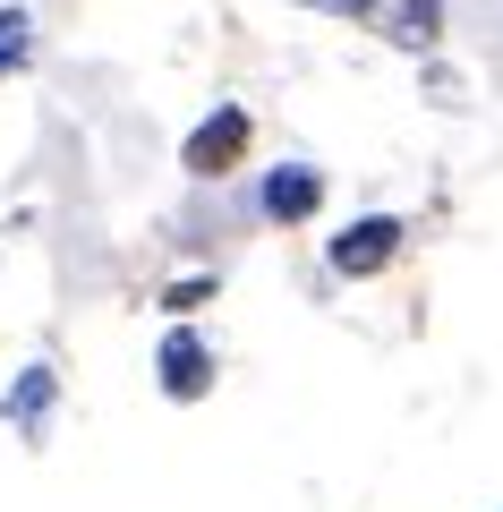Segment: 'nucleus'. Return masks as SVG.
Wrapping results in <instances>:
<instances>
[{
	"mask_svg": "<svg viewBox=\"0 0 503 512\" xmlns=\"http://www.w3.org/2000/svg\"><path fill=\"white\" fill-rule=\"evenodd\" d=\"M248 146H256V120H248L239 103H214L197 128H188L180 171H188V180H231V171L248 163Z\"/></svg>",
	"mask_w": 503,
	"mask_h": 512,
	"instance_id": "f257e3e1",
	"label": "nucleus"
},
{
	"mask_svg": "<svg viewBox=\"0 0 503 512\" xmlns=\"http://www.w3.org/2000/svg\"><path fill=\"white\" fill-rule=\"evenodd\" d=\"M154 384H162V402H205V393H214V350H205L197 325H171V333H162Z\"/></svg>",
	"mask_w": 503,
	"mask_h": 512,
	"instance_id": "f03ea898",
	"label": "nucleus"
},
{
	"mask_svg": "<svg viewBox=\"0 0 503 512\" xmlns=\"http://www.w3.org/2000/svg\"><path fill=\"white\" fill-rule=\"evenodd\" d=\"M401 239H410V231H401L393 214H359L324 256H333V274H342V282H367V274H384V265L401 256Z\"/></svg>",
	"mask_w": 503,
	"mask_h": 512,
	"instance_id": "7ed1b4c3",
	"label": "nucleus"
},
{
	"mask_svg": "<svg viewBox=\"0 0 503 512\" xmlns=\"http://www.w3.org/2000/svg\"><path fill=\"white\" fill-rule=\"evenodd\" d=\"M256 205H265V222H316V205H324V171H307V163H282V171H265V188H256Z\"/></svg>",
	"mask_w": 503,
	"mask_h": 512,
	"instance_id": "20e7f679",
	"label": "nucleus"
},
{
	"mask_svg": "<svg viewBox=\"0 0 503 512\" xmlns=\"http://www.w3.org/2000/svg\"><path fill=\"white\" fill-rule=\"evenodd\" d=\"M367 18L384 26V43H401V52H427V43L444 35V0H376Z\"/></svg>",
	"mask_w": 503,
	"mask_h": 512,
	"instance_id": "39448f33",
	"label": "nucleus"
},
{
	"mask_svg": "<svg viewBox=\"0 0 503 512\" xmlns=\"http://www.w3.org/2000/svg\"><path fill=\"white\" fill-rule=\"evenodd\" d=\"M52 402H60V376H52V367H26V376L9 384V402H0V419L18 427L26 444H43V419H52Z\"/></svg>",
	"mask_w": 503,
	"mask_h": 512,
	"instance_id": "423d86ee",
	"label": "nucleus"
},
{
	"mask_svg": "<svg viewBox=\"0 0 503 512\" xmlns=\"http://www.w3.org/2000/svg\"><path fill=\"white\" fill-rule=\"evenodd\" d=\"M26 52H35V18L26 9H0V77L26 69Z\"/></svg>",
	"mask_w": 503,
	"mask_h": 512,
	"instance_id": "0eeeda50",
	"label": "nucleus"
},
{
	"mask_svg": "<svg viewBox=\"0 0 503 512\" xmlns=\"http://www.w3.org/2000/svg\"><path fill=\"white\" fill-rule=\"evenodd\" d=\"M205 299H214V274H188V282H171V291H162V308L188 316V308H205Z\"/></svg>",
	"mask_w": 503,
	"mask_h": 512,
	"instance_id": "6e6552de",
	"label": "nucleus"
},
{
	"mask_svg": "<svg viewBox=\"0 0 503 512\" xmlns=\"http://www.w3.org/2000/svg\"><path fill=\"white\" fill-rule=\"evenodd\" d=\"M307 9H324V18H367L376 0H307Z\"/></svg>",
	"mask_w": 503,
	"mask_h": 512,
	"instance_id": "1a4fd4ad",
	"label": "nucleus"
}]
</instances>
